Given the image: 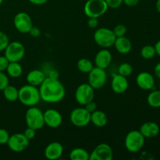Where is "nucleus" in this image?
Listing matches in <instances>:
<instances>
[{
	"label": "nucleus",
	"instance_id": "1",
	"mask_svg": "<svg viewBox=\"0 0 160 160\" xmlns=\"http://www.w3.org/2000/svg\"><path fill=\"white\" fill-rule=\"evenodd\" d=\"M41 100L47 103H57L66 95V89L59 79L46 78L38 87Z\"/></svg>",
	"mask_w": 160,
	"mask_h": 160
},
{
	"label": "nucleus",
	"instance_id": "2",
	"mask_svg": "<svg viewBox=\"0 0 160 160\" xmlns=\"http://www.w3.org/2000/svg\"><path fill=\"white\" fill-rule=\"evenodd\" d=\"M18 100L22 105L28 107L35 106L41 101L38 87L28 84L19 89Z\"/></svg>",
	"mask_w": 160,
	"mask_h": 160
},
{
	"label": "nucleus",
	"instance_id": "3",
	"mask_svg": "<svg viewBox=\"0 0 160 160\" xmlns=\"http://www.w3.org/2000/svg\"><path fill=\"white\" fill-rule=\"evenodd\" d=\"M108 9L105 0H88L84 6V12L88 18H99L107 12Z\"/></svg>",
	"mask_w": 160,
	"mask_h": 160
},
{
	"label": "nucleus",
	"instance_id": "4",
	"mask_svg": "<svg viewBox=\"0 0 160 160\" xmlns=\"http://www.w3.org/2000/svg\"><path fill=\"white\" fill-rule=\"evenodd\" d=\"M25 122L28 128L40 130L45 126L44 121V112L35 106L28 107L25 113Z\"/></svg>",
	"mask_w": 160,
	"mask_h": 160
},
{
	"label": "nucleus",
	"instance_id": "5",
	"mask_svg": "<svg viewBox=\"0 0 160 160\" xmlns=\"http://www.w3.org/2000/svg\"><path fill=\"white\" fill-rule=\"evenodd\" d=\"M145 138L139 131H131L127 134L124 140L125 148L131 153L138 152L145 145Z\"/></svg>",
	"mask_w": 160,
	"mask_h": 160
},
{
	"label": "nucleus",
	"instance_id": "6",
	"mask_svg": "<svg viewBox=\"0 0 160 160\" xmlns=\"http://www.w3.org/2000/svg\"><path fill=\"white\" fill-rule=\"evenodd\" d=\"M93 38L98 46L103 48H108L113 46L117 37L112 30L108 28H100L95 31Z\"/></svg>",
	"mask_w": 160,
	"mask_h": 160
},
{
	"label": "nucleus",
	"instance_id": "7",
	"mask_svg": "<svg viewBox=\"0 0 160 160\" xmlns=\"http://www.w3.org/2000/svg\"><path fill=\"white\" fill-rule=\"evenodd\" d=\"M25 47L21 42L13 41L8 44L4 50V56L9 62H20L25 56Z\"/></svg>",
	"mask_w": 160,
	"mask_h": 160
},
{
	"label": "nucleus",
	"instance_id": "8",
	"mask_svg": "<svg viewBox=\"0 0 160 160\" xmlns=\"http://www.w3.org/2000/svg\"><path fill=\"white\" fill-rule=\"evenodd\" d=\"M70 120L78 128H84L91 123V113L84 107H78L71 111Z\"/></svg>",
	"mask_w": 160,
	"mask_h": 160
},
{
	"label": "nucleus",
	"instance_id": "9",
	"mask_svg": "<svg viewBox=\"0 0 160 160\" xmlns=\"http://www.w3.org/2000/svg\"><path fill=\"white\" fill-rule=\"evenodd\" d=\"M75 99L77 102L84 106L89 102L92 101L95 97V89L88 83L81 84L75 91Z\"/></svg>",
	"mask_w": 160,
	"mask_h": 160
},
{
	"label": "nucleus",
	"instance_id": "10",
	"mask_svg": "<svg viewBox=\"0 0 160 160\" xmlns=\"http://www.w3.org/2000/svg\"><path fill=\"white\" fill-rule=\"evenodd\" d=\"M107 81V73L106 70L94 67L88 73V84L94 89H101Z\"/></svg>",
	"mask_w": 160,
	"mask_h": 160
},
{
	"label": "nucleus",
	"instance_id": "11",
	"mask_svg": "<svg viewBox=\"0 0 160 160\" xmlns=\"http://www.w3.org/2000/svg\"><path fill=\"white\" fill-rule=\"evenodd\" d=\"M30 141L25 137L23 133H16L9 137L7 145L11 151L14 152H21L28 148Z\"/></svg>",
	"mask_w": 160,
	"mask_h": 160
},
{
	"label": "nucleus",
	"instance_id": "12",
	"mask_svg": "<svg viewBox=\"0 0 160 160\" xmlns=\"http://www.w3.org/2000/svg\"><path fill=\"white\" fill-rule=\"evenodd\" d=\"M13 24L16 30L21 34H28L33 25L31 16L25 12L17 13L13 19Z\"/></svg>",
	"mask_w": 160,
	"mask_h": 160
},
{
	"label": "nucleus",
	"instance_id": "13",
	"mask_svg": "<svg viewBox=\"0 0 160 160\" xmlns=\"http://www.w3.org/2000/svg\"><path fill=\"white\" fill-rule=\"evenodd\" d=\"M113 152L109 145L101 143L97 145L90 153L89 160H112Z\"/></svg>",
	"mask_w": 160,
	"mask_h": 160
},
{
	"label": "nucleus",
	"instance_id": "14",
	"mask_svg": "<svg viewBox=\"0 0 160 160\" xmlns=\"http://www.w3.org/2000/svg\"><path fill=\"white\" fill-rule=\"evenodd\" d=\"M45 125L50 128H57L62 124V116L55 109H48L44 112Z\"/></svg>",
	"mask_w": 160,
	"mask_h": 160
},
{
	"label": "nucleus",
	"instance_id": "15",
	"mask_svg": "<svg viewBox=\"0 0 160 160\" xmlns=\"http://www.w3.org/2000/svg\"><path fill=\"white\" fill-rule=\"evenodd\" d=\"M155 78L150 73L141 72L136 78V84L141 89L145 91L153 90L155 88Z\"/></svg>",
	"mask_w": 160,
	"mask_h": 160
},
{
	"label": "nucleus",
	"instance_id": "16",
	"mask_svg": "<svg viewBox=\"0 0 160 160\" xmlns=\"http://www.w3.org/2000/svg\"><path fill=\"white\" fill-rule=\"evenodd\" d=\"M64 148L61 143L58 142H52L48 144L45 148V158L48 160H56L62 157Z\"/></svg>",
	"mask_w": 160,
	"mask_h": 160
},
{
	"label": "nucleus",
	"instance_id": "17",
	"mask_svg": "<svg viewBox=\"0 0 160 160\" xmlns=\"http://www.w3.org/2000/svg\"><path fill=\"white\" fill-rule=\"evenodd\" d=\"M112 56L108 48H102L96 53L95 56V67L102 69H107L112 62Z\"/></svg>",
	"mask_w": 160,
	"mask_h": 160
},
{
	"label": "nucleus",
	"instance_id": "18",
	"mask_svg": "<svg viewBox=\"0 0 160 160\" xmlns=\"http://www.w3.org/2000/svg\"><path fill=\"white\" fill-rule=\"evenodd\" d=\"M129 82L126 77L122 76V75L117 74L114 75L113 78L111 81V88L112 92L116 94H123L128 88Z\"/></svg>",
	"mask_w": 160,
	"mask_h": 160
},
{
	"label": "nucleus",
	"instance_id": "19",
	"mask_svg": "<svg viewBox=\"0 0 160 160\" xmlns=\"http://www.w3.org/2000/svg\"><path fill=\"white\" fill-rule=\"evenodd\" d=\"M139 131L145 138H152L159 134L160 128L158 123L152 121L145 122L141 126Z\"/></svg>",
	"mask_w": 160,
	"mask_h": 160
},
{
	"label": "nucleus",
	"instance_id": "20",
	"mask_svg": "<svg viewBox=\"0 0 160 160\" xmlns=\"http://www.w3.org/2000/svg\"><path fill=\"white\" fill-rule=\"evenodd\" d=\"M46 78V74L43 70L35 69V70H32L28 72L26 77V81L28 84L31 85L39 87Z\"/></svg>",
	"mask_w": 160,
	"mask_h": 160
},
{
	"label": "nucleus",
	"instance_id": "21",
	"mask_svg": "<svg viewBox=\"0 0 160 160\" xmlns=\"http://www.w3.org/2000/svg\"><path fill=\"white\" fill-rule=\"evenodd\" d=\"M113 46L119 53L123 55L129 53L132 49L131 42L129 38H128L125 36L117 38L115 42H114Z\"/></svg>",
	"mask_w": 160,
	"mask_h": 160
},
{
	"label": "nucleus",
	"instance_id": "22",
	"mask_svg": "<svg viewBox=\"0 0 160 160\" xmlns=\"http://www.w3.org/2000/svg\"><path fill=\"white\" fill-rule=\"evenodd\" d=\"M91 123L97 128H103L108 123L107 115L102 110H95L91 113Z\"/></svg>",
	"mask_w": 160,
	"mask_h": 160
},
{
	"label": "nucleus",
	"instance_id": "23",
	"mask_svg": "<svg viewBox=\"0 0 160 160\" xmlns=\"http://www.w3.org/2000/svg\"><path fill=\"white\" fill-rule=\"evenodd\" d=\"M6 71L10 78H18L23 73V67L20 62H9Z\"/></svg>",
	"mask_w": 160,
	"mask_h": 160
},
{
	"label": "nucleus",
	"instance_id": "24",
	"mask_svg": "<svg viewBox=\"0 0 160 160\" xmlns=\"http://www.w3.org/2000/svg\"><path fill=\"white\" fill-rule=\"evenodd\" d=\"M2 92L4 98H6L7 101L13 102H16L18 100L19 89H17L15 86L9 84V85L6 86V87L3 89Z\"/></svg>",
	"mask_w": 160,
	"mask_h": 160
},
{
	"label": "nucleus",
	"instance_id": "25",
	"mask_svg": "<svg viewBox=\"0 0 160 160\" xmlns=\"http://www.w3.org/2000/svg\"><path fill=\"white\" fill-rule=\"evenodd\" d=\"M90 153L83 148H75L70 152L71 160H89Z\"/></svg>",
	"mask_w": 160,
	"mask_h": 160
},
{
	"label": "nucleus",
	"instance_id": "26",
	"mask_svg": "<svg viewBox=\"0 0 160 160\" xmlns=\"http://www.w3.org/2000/svg\"><path fill=\"white\" fill-rule=\"evenodd\" d=\"M77 67L81 73H88L93 69L94 64L92 61L87 58H81L77 62Z\"/></svg>",
	"mask_w": 160,
	"mask_h": 160
},
{
	"label": "nucleus",
	"instance_id": "27",
	"mask_svg": "<svg viewBox=\"0 0 160 160\" xmlns=\"http://www.w3.org/2000/svg\"><path fill=\"white\" fill-rule=\"evenodd\" d=\"M148 106L152 108H160V90H152L147 97Z\"/></svg>",
	"mask_w": 160,
	"mask_h": 160
},
{
	"label": "nucleus",
	"instance_id": "28",
	"mask_svg": "<svg viewBox=\"0 0 160 160\" xmlns=\"http://www.w3.org/2000/svg\"><path fill=\"white\" fill-rule=\"evenodd\" d=\"M156 55V48L153 45H145L141 49V56L145 59H151Z\"/></svg>",
	"mask_w": 160,
	"mask_h": 160
},
{
	"label": "nucleus",
	"instance_id": "29",
	"mask_svg": "<svg viewBox=\"0 0 160 160\" xmlns=\"http://www.w3.org/2000/svg\"><path fill=\"white\" fill-rule=\"evenodd\" d=\"M133 73V67L128 62H123L118 67V73L119 74L124 76L126 78L131 76Z\"/></svg>",
	"mask_w": 160,
	"mask_h": 160
},
{
	"label": "nucleus",
	"instance_id": "30",
	"mask_svg": "<svg viewBox=\"0 0 160 160\" xmlns=\"http://www.w3.org/2000/svg\"><path fill=\"white\" fill-rule=\"evenodd\" d=\"M9 43V39L7 34L0 31V52L4 51Z\"/></svg>",
	"mask_w": 160,
	"mask_h": 160
},
{
	"label": "nucleus",
	"instance_id": "31",
	"mask_svg": "<svg viewBox=\"0 0 160 160\" xmlns=\"http://www.w3.org/2000/svg\"><path fill=\"white\" fill-rule=\"evenodd\" d=\"M112 31H113L114 34H115L117 38L123 37V36H125V34H126L127 28L123 24H118L113 28Z\"/></svg>",
	"mask_w": 160,
	"mask_h": 160
},
{
	"label": "nucleus",
	"instance_id": "32",
	"mask_svg": "<svg viewBox=\"0 0 160 160\" xmlns=\"http://www.w3.org/2000/svg\"><path fill=\"white\" fill-rule=\"evenodd\" d=\"M9 84V77L5 72L0 71V91H2L6 86Z\"/></svg>",
	"mask_w": 160,
	"mask_h": 160
},
{
	"label": "nucleus",
	"instance_id": "33",
	"mask_svg": "<svg viewBox=\"0 0 160 160\" xmlns=\"http://www.w3.org/2000/svg\"><path fill=\"white\" fill-rule=\"evenodd\" d=\"M10 134L6 129L0 128V145H7Z\"/></svg>",
	"mask_w": 160,
	"mask_h": 160
},
{
	"label": "nucleus",
	"instance_id": "34",
	"mask_svg": "<svg viewBox=\"0 0 160 160\" xmlns=\"http://www.w3.org/2000/svg\"><path fill=\"white\" fill-rule=\"evenodd\" d=\"M108 5V7L111 9H117L123 4V0H105Z\"/></svg>",
	"mask_w": 160,
	"mask_h": 160
},
{
	"label": "nucleus",
	"instance_id": "35",
	"mask_svg": "<svg viewBox=\"0 0 160 160\" xmlns=\"http://www.w3.org/2000/svg\"><path fill=\"white\" fill-rule=\"evenodd\" d=\"M9 63V61L5 56H0V71L5 72L7 69L8 65Z\"/></svg>",
	"mask_w": 160,
	"mask_h": 160
},
{
	"label": "nucleus",
	"instance_id": "36",
	"mask_svg": "<svg viewBox=\"0 0 160 160\" xmlns=\"http://www.w3.org/2000/svg\"><path fill=\"white\" fill-rule=\"evenodd\" d=\"M23 134H24L25 137H26L28 140L31 141L32 140L33 138H34V137H35L36 130L33 129V128H28H28H27L24 131V132H23Z\"/></svg>",
	"mask_w": 160,
	"mask_h": 160
},
{
	"label": "nucleus",
	"instance_id": "37",
	"mask_svg": "<svg viewBox=\"0 0 160 160\" xmlns=\"http://www.w3.org/2000/svg\"><path fill=\"white\" fill-rule=\"evenodd\" d=\"M84 107L85 108V109H87V110L90 113H92V112H95V110H97V109H98V106H97L96 102H95L93 100L91 102H88L86 105H84Z\"/></svg>",
	"mask_w": 160,
	"mask_h": 160
},
{
	"label": "nucleus",
	"instance_id": "38",
	"mask_svg": "<svg viewBox=\"0 0 160 160\" xmlns=\"http://www.w3.org/2000/svg\"><path fill=\"white\" fill-rule=\"evenodd\" d=\"M28 34H29L33 38H38L39 36L41 35V34H42V31H41L40 28H39L33 26L32 28H31V29L30 30V31Z\"/></svg>",
	"mask_w": 160,
	"mask_h": 160
},
{
	"label": "nucleus",
	"instance_id": "39",
	"mask_svg": "<svg viewBox=\"0 0 160 160\" xmlns=\"http://www.w3.org/2000/svg\"><path fill=\"white\" fill-rule=\"evenodd\" d=\"M98 18H94V17H92V18H88V25L90 28H92V29H95V28H97L98 26Z\"/></svg>",
	"mask_w": 160,
	"mask_h": 160
},
{
	"label": "nucleus",
	"instance_id": "40",
	"mask_svg": "<svg viewBox=\"0 0 160 160\" xmlns=\"http://www.w3.org/2000/svg\"><path fill=\"white\" fill-rule=\"evenodd\" d=\"M47 78H52V79H59V72L56 70H54V69H52V70H48V73L46 74Z\"/></svg>",
	"mask_w": 160,
	"mask_h": 160
},
{
	"label": "nucleus",
	"instance_id": "41",
	"mask_svg": "<svg viewBox=\"0 0 160 160\" xmlns=\"http://www.w3.org/2000/svg\"><path fill=\"white\" fill-rule=\"evenodd\" d=\"M140 0H123V3H124L127 6H129V7L137 6Z\"/></svg>",
	"mask_w": 160,
	"mask_h": 160
},
{
	"label": "nucleus",
	"instance_id": "42",
	"mask_svg": "<svg viewBox=\"0 0 160 160\" xmlns=\"http://www.w3.org/2000/svg\"><path fill=\"white\" fill-rule=\"evenodd\" d=\"M28 1L36 6H42V5L45 4L48 0H28Z\"/></svg>",
	"mask_w": 160,
	"mask_h": 160
},
{
	"label": "nucleus",
	"instance_id": "43",
	"mask_svg": "<svg viewBox=\"0 0 160 160\" xmlns=\"http://www.w3.org/2000/svg\"><path fill=\"white\" fill-rule=\"evenodd\" d=\"M154 73L155 74H156V76L160 79V62L156 64V67H155Z\"/></svg>",
	"mask_w": 160,
	"mask_h": 160
},
{
	"label": "nucleus",
	"instance_id": "44",
	"mask_svg": "<svg viewBox=\"0 0 160 160\" xmlns=\"http://www.w3.org/2000/svg\"><path fill=\"white\" fill-rule=\"evenodd\" d=\"M154 47H155V48H156V55H158V56L160 57V40L158 41V42H156Z\"/></svg>",
	"mask_w": 160,
	"mask_h": 160
},
{
	"label": "nucleus",
	"instance_id": "45",
	"mask_svg": "<svg viewBox=\"0 0 160 160\" xmlns=\"http://www.w3.org/2000/svg\"><path fill=\"white\" fill-rule=\"evenodd\" d=\"M156 10L160 13V0H157L156 3Z\"/></svg>",
	"mask_w": 160,
	"mask_h": 160
},
{
	"label": "nucleus",
	"instance_id": "46",
	"mask_svg": "<svg viewBox=\"0 0 160 160\" xmlns=\"http://www.w3.org/2000/svg\"><path fill=\"white\" fill-rule=\"evenodd\" d=\"M3 1H4V0H0V6H1V5H2V4Z\"/></svg>",
	"mask_w": 160,
	"mask_h": 160
},
{
	"label": "nucleus",
	"instance_id": "47",
	"mask_svg": "<svg viewBox=\"0 0 160 160\" xmlns=\"http://www.w3.org/2000/svg\"><path fill=\"white\" fill-rule=\"evenodd\" d=\"M159 88H160V82H159Z\"/></svg>",
	"mask_w": 160,
	"mask_h": 160
}]
</instances>
